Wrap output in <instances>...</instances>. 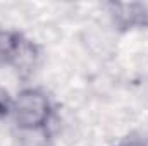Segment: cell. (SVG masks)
I'll return each instance as SVG.
<instances>
[{
  "mask_svg": "<svg viewBox=\"0 0 148 146\" xmlns=\"http://www.w3.org/2000/svg\"><path fill=\"white\" fill-rule=\"evenodd\" d=\"M14 120L23 131H43L52 119V103L36 88L23 89L12 102Z\"/></svg>",
  "mask_w": 148,
  "mask_h": 146,
  "instance_id": "obj_1",
  "label": "cell"
},
{
  "mask_svg": "<svg viewBox=\"0 0 148 146\" xmlns=\"http://www.w3.org/2000/svg\"><path fill=\"white\" fill-rule=\"evenodd\" d=\"M40 60L36 43L17 31H0V65H12L17 74L28 76Z\"/></svg>",
  "mask_w": 148,
  "mask_h": 146,
  "instance_id": "obj_2",
  "label": "cell"
},
{
  "mask_svg": "<svg viewBox=\"0 0 148 146\" xmlns=\"http://www.w3.org/2000/svg\"><path fill=\"white\" fill-rule=\"evenodd\" d=\"M109 14L117 31L126 33L148 28V5L140 2H110Z\"/></svg>",
  "mask_w": 148,
  "mask_h": 146,
  "instance_id": "obj_3",
  "label": "cell"
},
{
  "mask_svg": "<svg viewBox=\"0 0 148 146\" xmlns=\"http://www.w3.org/2000/svg\"><path fill=\"white\" fill-rule=\"evenodd\" d=\"M10 110H12V102L9 98V93L3 88H0V120L5 119Z\"/></svg>",
  "mask_w": 148,
  "mask_h": 146,
  "instance_id": "obj_4",
  "label": "cell"
},
{
  "mask_svg": "<svg viewBox=\"0 0 148 146\" xmlns=\"http://www.w3.org/2000/svg\"><path fill=\"white\" fill-rule=\"evenodd\" d=\"M115 146H148V141L140 134H131V136H126L124 139H121Z\"/></svg>",
  "mask_w": 148,
  "mask_h": 146,
  "instance_id": "obj_5",
  "label": "cell"
}]
</instances>
